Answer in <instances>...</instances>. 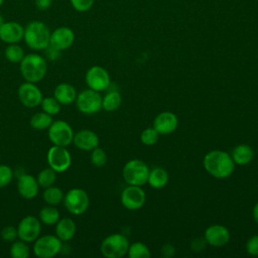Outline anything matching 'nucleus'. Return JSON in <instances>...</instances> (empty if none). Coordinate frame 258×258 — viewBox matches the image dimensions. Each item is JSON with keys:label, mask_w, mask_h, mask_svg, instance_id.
I'll return each instance as SVG.
<instances>
[{"label": "nucleus", "mask_w": 258, "mask_h": 258, "mask_svg": "<svg viewBox=\"0 0 258 258\" xmlns=\"http://www.w3.org/2000/svg\"><path fill=\"white\" fill-rule=\"evenodd\" d=\"M47 163L56 173L68 170L72 164V156L67 147L53 145L51 146L46 155Z\"/></svg>", "instance_id": "nucleus-10"}, {"label": "nucleus", "mask_w": 258, "mask_h": 258, "mask_svg": "<svg viewBox=\"0 0 258 258\" xmlns=\"http://www.w3.org/2000/svg\"><path fill=\"white\" fill-rule=\"evenodd\" d=\"M50 30L41 21H31L24 28L23 39L27 46L33 50H44L49 46Z\"/></svg>", "instance_id": "nucleus-3"}, {"label": "nucleus", "mask_w": 258, "mask_h": 258, "mask_svg": "<svg viewBox=\"0 0 258 258\" xmlns=\"http://www.w3.org/2000/svg\"><path fill=\"white\" fill-rule=\"evenodd\" d=\"M74 131L71 125L63 120H56L48 128V138L53 145L69 146L74 139Z\"/></svg>", "instance_id": "nucleus-9"}, {"label": "nucleus", "mask_w": 258, "mask_h": 258, "mask_svg": "<svg viewBox=\"0 0 258 258\" xmlns=\"http://www.w3.org/2000/svg\"><path fill=\"white\" fill-rule=\"evenodd\" d=\"M175 249L172 245L170 244H165L162 248H161V255L163 257H171L174 255Z\"/></svg>", "instance_id": "nucleus-43"}, {"label": "nucleus", "mask_w": 258, "mask_h": 258, "mask_svg": "<svg viewBox=\"0 0 258 258\" xmlns=\"http://www.w3.org/2000/svg\"><path fill=\"white\" fill-rule=\"evenodd\" d=\"M53 122L52 116L45 112H38L32 115L30 118V126L35 130H45L48 129L51 123Z\"/></svg>", "instance_id": "nucleus-26"}, {"label": "nucleus", "mask_w": 258, "mask_h": 258, "mask_svg": "<svg viewBox=\"0 0 258 258\" xmlns=\"http://www.w3.org/2000/svg\"><path fill=\"white\" fill-rule=\"evenodd\" d=\"M40 106L43 112L51 116L58 114L60 111V104L57 102V100L54 97L43 98L40 103Z\"/></svg>", "instance_id": "nucleus-33"}, {"label": "nucleus", "mask_w": 258, "mask_h": 258, "mask_svg": "<svg viewBox=\"0 0 258 258\" xmlns=\"http://www.w3.org/2000/svg\"><path fill=\"white\" fill-rule=\"evenodd\" d=\"M41 222L33 216H26L21 219L17 226L18 238L26 243L34 242L40 235Z\"/></svg>", "instance_id": "nucleus-11"}, {"label": "nucleus", "mask_w": 258, "mask_h": 258, "mask_svg": "<svg viewBox=\"0 0 258 258\" xmlns=\"http://www.w3.org/2000/svg\"><path fill=\"white\" fill-rule=\"evenodd\" d=\"M0 236L2 238L3 241L5 242H13L16 240V238L18 237V233H17V228L13 227V226H5L0 233Z\"/></svg>", "instance_id": "nucleus-37"}, {"label": "nucleus", "mask_w": 258, "mask_h": 258, "mask_svg": "<svg viewBox=\"0 0 258 258\" xmlns=\"http://www.w3.org/2000/svg\"><path fill=\"white\" fill-rule=\"evenodd\" d=\"M18 97L21 104L26 108L38 107L43 99L40 89L30 82H25L19 86Z\"/></svg>", "instance_id": "nucleus-13"}, {"label": "nucleus", "mask_w": 258, "mask_h": 258, "mask_svg": "<svg viewBox=\"0 0 258 258\" xmlns=\"http://www.w3.org/2000/svg\"><path fill=\"white\" fill-rule=\"evenodd\" d=\"M91 162L97 167H102L107 162V154L104 149L96 147L92 150L91 153Z\"/></svg>", "instance_id": "nucleus-35"}, {"label": "nucleus", "mask_w": 258, "mask_h": 258, "mask_svg": "<svg viewBox=\"0 0 258 258\" xmlns=\"http://www.w3.org/2000/svg\"><path fill=\"white\" fill-rule=\"evenodd\" d=\"M128 239L122 234H112L101 243V253L106 258H121L127 254L129 248Z\"/></svg>", "instance_id": "nucleus-5"}, {"label": "nucleus", "mask_w": 258, "mask_h": 258, "mask_svg": "<svg viewBox=\"0 0 258 258\" xmlns=\"http://www.w3.org/2000/svg\"><path fill=\"white\" fill-rule=\"evenodd\" d=\"M4 55L8 61L14 62V63H17V62L20 63V61L22 60L25 54H24L23 48L20 45H18L17 43H11L5 48Z\"/></svg>", "instance_id": "nucleus-29"}, {"label": "nucleus", "mask_w": 258, "mask_h": 258, "mask_svg": "<svg viewBox=\"0 0 258 258\" xmlns=\"http://www.w3.org/2000/svg\"><path fill=\"white\" fill-rule=\"evenodd\" d=\"M34 4L38 10L45 11L51 6L52 0H34Z\"/></svg>", "instance_id": "nucleus-41"}, {"label": "nucleus", "mask_w": 258, "mask_h": 258, "mask_svg": "<svg viewBox=\"0 0 258 258\" xmlns=\"http://www.w3.org/2000/svg\"><path fill=\"white\" fill-rule=\"evenodd\" d=\"M63 197L62 190L57 186L50 185L43 191V200L49 206L59 205L63 201Z\"/></svg>", "instance_id": "nucleus-28"}, {"label": "nucleus", "mask_w": 258, "mask_h": 258, "mask_svg": "<svg viewBox=\"0 0 258 258\" xmlns=\"http://www.w3.org/2000/svg\"><path fill=\"white\" fill-rule=\"evenodd\" d=\"M203 164L212 176L219 179L229 177L235 169V163L231 155L223 150L208 152L204 157Z\"/></svg>", "instance_id": "nucleus-1"}, {"label": "nucleus", "mask_w": 258, "mask_h": 258, "mask_svg": "<svg viewBox=\"0 0 258 258\" xmlns=\"http://www.w3.org/2000/svg\"><path fill=\"white\" fill-rule=\"evenodd\" d=\"M168 181V174L162 167H154L149 170L147 182L153 188L159 189L166 185Z\"/></svg>", "instance_id": "nucleus-24"}, {"label": "nucleus", "mask_w": 258, "mask_h": 258, "mask_svg": "<svg viewBox=\"0 0 258 258\" xmlns=\"http://www.w3.org/2000/svg\"><path fill=\"white\" fill-rule=\"evenodd\" d=\"M71 4L75 10L86 12L93 6L94 0H71Z\"/></svg>", "instance_id": "nucleus-38"}, {"label": "nucleus", "mask_w": 258, "mask_h": 258, "mask_svg": "<svg viewBox=\"0 0 258 258\" xmlns=\"http://www.w3.org/2000/svg\"><path fill=\"white\" fill-rule=\"evenodd\" d=\"M123 178L129 185L141 186L147 182L149 168L140 159H131L123 167Z\"/></svg>", "instance_id": "nucleus-4"}, {"label": "nucleus", "mask_w": 258, "mask_h": 258, "mask_svg": "<svg viewBox=\"0 0 258 258\" xmlns=\"http://www.w3.org/2000/svg\"><path fill=\"white\" fill-rule=\"evenodd\" d=\"M55 236L61 241H70L76 234V223L70 218H62L55 224Z\"/></svg>", "instance_id": "nucleus-22"}, {"label": "nucleus", "mask_w": 258, "mask_h": 258, "mask_svg": "<svg viewBox=\"0 0 258 258\" xmlns=\"http://www.w3.org/2000/svg\"><path fill=\"white\" fill-rule=\"evenodd\" d=\"M40 222L47 226H52L57 223L59 220V212L54 208V206L43 207L39 212Z\"/></svg>", "instance_id": "nucleus-27"}, {"label": "nucleus", "mask_w": 258, "mask_h": 258, "mask_svg": "<svg viewBox=\"0 0 258 258\" xmlns=\"http://www.w3.org/2000/svg\"><path fill=\"white\" fill-rule=\"evenodd\" d=\"M87 86L97 92L105 91L110 86L109 73L100 66H94L90 68L85 76Z\"/></svg>", "instance_id": "nucleus-12"}, {"label": "nucleus", "mask_w": 258, "mask_h": 258, "mask_svg": "<svg viewBox=\"0 0 258 258\" xmlns=\"http://www.w3.org/2000/svg\"><path fill=\"white\" fill-rule=\"evenodd\" d=\"M63 204L69 213L75 216L83 215L90 206L88 194L79 187L70 189L63 197Z\"/></svg>", "instance_id": "nucleus-6"}, {"label": "nucleus", "mask_w": 258, "mask_h": 258, "mask_svg": "<svg viewBox=\"0 0 258 258\" xmlns=\"http://www.w3.org/2000/svg\"><path fill=\"white\" fill-rule=\"evenodd\" d=\"M3 2H4V0H0V7L2 6V4H3Z\"/></svg>", "instance_id": "nucleus-46"}, {"label": "nucleus", "mask_w": 258, "mask_h": 258, "mask_svg": "<svg viewBox=\"0 0 258 258\" xmlns=\"http://www.w3.org/2000/svg\"><path fill=\"white\" fill-rule=\"evenodd\" d=\"M17 190L25 200L34 199L39 190V184L34 176L24 173L18 177Z\"/></svg>", "instance_id": "nucleus-19"}, {"label": "nucleus", "mask_w": 258, "mask_h": 258, "mask_svg": "<svg viewBox=\"0 0 258 258\" xmlns=\"http://www.w3.org/2000/svg\"><path fill=\"white\" fill-rule=\"evenodd\" d=\"M158 137H159V133L153 127H151V128L149 127L142 131L140 140L144 145L151 146V145H154L158 141Z\"/></svg>", "instance_id": "nucleus-34"}, {"label": "nucleus", "mask_w": 258, "mask_h": 258, "mask_svg": "<svg viewBox=\"0 0 258 258\" xmlns=\"http://www.w3.org/2000/svg\"><path fill=\"white\" fill-rule=\"evenodd\" d=\"M77 91L74 86L67 83L58 84L53 90V97L60 105H70L76 101Z\"/></svg>", "instance_id": "nucleus-21"}, {"label": "nucleus", "mask_w": 258, "mask_h": 258, "mask_svg": "<svg viewBox=\"0 0 258 258\" xmlns=\"http://www.w3.org/2000/svg\"><path fill=\"white\" fill-rule=\"evenodd\" d=\"M231 157L235 164L246 165L253 160L254 151L247 144H239L232 150Z\"/></svg>", "instance_id": "nucleus-23"}, {"label": "nucleus", "mask_w": 258, "mask_h": 258, "mask_svg": "<svg viewBox=\"0 0 258 258\" xmlns=\"http://www.w3.org/2000/svg\"><path fill=\"white\" fill-rule=\"evenodd\" d=\"M230 231L223 225L215 224L205 231L206 242L214 247H222L230 241Z\"/></svg>", "instance_id": "nucleus-16"}, {"label": "nucleus", "mask_w": 258, "mask_h": 258, "mask_svg": "<svg viewBox=\"0 0 258 258\" xmlns=\"http://www.w3.org/2000/svg\"><path fill=\"white\" fill-rule=\"evenodd\" d=\"M252 216H253V219L254 221L258 224V203L254 206L253 208V211H252Z\"/></svg>", "instance_id": "nucleus-44"}, {"label": "nucleus", "mask_w": 258, "mask_h": 258, "mask_svg": "<svg viewBox=\"0 0 258 258\" xmlns=\"http://www.w3.org/2000/svg\"><path fill=\"white\" fill-rule=\"evenodd\" d=\"M206 244H207V242L205 239H195V240H192L190 247L195 252H199V251H202L205 249Z\"/></svg>", "instance_id": "nucleus-40"}, {"label": "nucleus", "mask_w": 258, "mask_h": 258, "mask_svg": "<svg viewBox=\"0 0 258 258\" xmlns=\"http://www.w3.org/2000/svg\"><path fill=\"white\" fill-rule=\"evenodd\" d=\"M13 178V171L10 166L1 164L0 165V188L7 186Z\"/></svg>", "instance_id": "nucleus-36"}, {"label": "nucleus", "mask_w": 258, "mask_h": 258, "mask_svg": "<svg viewBox=\"0 0 258 258\" xmlns=\"http://www.w3.org/2000/svg\"><path fill=\"white\" fill-rule=\"evenodd\" d=\"M75 102L78 110L86 115L96 114L102 109V96L100 92L90 88L78 94Z\"/></svg>", "instance_id": "nucleus-7"}, {"label": "nucleus", "mask_w": 258, "mask_h": 258, "mask_svg": "<svg viewBox=\"0 0 258 258\" xmlns=\"http://www.w3.org/2000/svg\"><path fill=\"white\" fill-rule=\"evenodd\" d=\"M10 255L12 258H28L30 250L27 243L22 240L13 241L10 247Z\"/></svg>", "instance_id": "nucleus-31"}, {"label": "nucleus", "mask_w": 258, "mask_h": 258, "mask_svg": "<svg viewBox=\"0 0 258 258\" xmlns=\"http://www.w3.org/2000/svg\"><path fill=\"white\" fill-rule=\"evenodd\" d=\"M62 248V242L55 235H44L34 241L33 253L39 258H52Z\"/></svg>", "instance_id": "nucleus-8"}, {"label": "nucleus", "mask_w": 258, "mask_h": 258, "mask_svg": "<svg viewBox=\"0 0 258 258\" xmlns=\"http://www.w3.org/2000/svg\"><path fill=\"white\" fill-rule=\"evenodd\" d=\"M4 22H5V21H4V18H3V16L0 14V27L3 25Z\"/></svg>", "instance_id": "nucleus-45"}, {"label": "nucleus", "mask_w": 258, "mask_h": 258, "mask_svg": "<svg viewBox=\"0 0 258 258\" xmlns=\"http://www.w3.org/2000/svg\"><path fill=\"white\" fill-rule=\"evenodd\" d=\"M146 196L141 186L129 185L121 194V204L130 211H135L143 207Z\"/></svg>", "instance_id": "nucleus-14"}, {"label": "nucleus", "mask_w": 258, "mask_h": 258, "mask_svg": "<svg viewBox=\"0 0 258 258\" xmlns=\"http://www.w3.org/2000/svg\"><path fill=\"white\" fill-rule=\"evenodd\" d=\"M44 51H45V54H46L47 58L50 59V60H54V59L58 58V56H59V54H60V51H59V50L53 48V47L50 46V45L47 46V47L44 49Z\"/></svg>", "instance_id": "nucleus-42"}, {"label": "nucleus", "mask_w": 258, "mask_h": 258, "mask_svg": "<svg viewBox=\"0 0 258 258\" xmlns=\"http://www.w3.org/2000/svg\"><path fill=\"white\" fill-rule=\"evenodd\" d=\"M73 142L75 146L84 151H92L99 145L98 135L89 129H83L78 131L74 135Z\"/></svg>", "instance_id": "nucleus-20"}, {"label": "nucleus", "mask_w": 258, "mask_h": 258, "mask_svg": "<svg viewBox=\"0 0 258 258\" xmlns=\"http://www.w3.org/2000/svg\"><path fill=\"white\" fill-rule=\"evenodd\" d=\"M246 251L249 255L258 256V235L252 236L246 243Z\"/></svg>", "instance_id": "nucleus-39"}, {"label": "nucleus", "mask_w": 258, "mask_h": 258, "mask_svg": "<svg viewBox=\"0 0 258 258\" xmlns=\"http://www.w3.org/2000/svg\"><path fill=\"white\" fill-rule=\"evenodd\" d=\"M46 72L47 62L37 53L26 54L20 61V73L26 82L36 84L45 77Z\"/></svg>", "instance_id": "nucleus-2"}, {"label": "nucleus", "mask_w": 258, "mask_h": 258, "mask_svg": "<svg viewBox=\"0 0 258 258\" xmlns=\"http://www.w3.org/2000/svg\"><path fill=\"white\" fill-rule=\"evenodd\" d=\"M36 180L39 184L40 187H48L50 185H53V183L56 180V172L48 167V168H43L42 170H40L37 174Z\"/></svg>", "instance_id": "nucleus-30"}, {"label": "nucleus", "mask_w": 258, "mask_h": 258, "mask_svg": "<svg viewBox=\"0 0 258 258\" xmlns=\"http://www.w3.org/2000/svg\"><path fill=\"white\" fill-rule=\"evenodd\" d=\"M122 103L121 94L117 91H111L102 97V108L105 111L113 112L117 110Z\"/></svg>", "instance_id": "nucleus-25"}, {"label": "nucleus", "mask_w": 258, "mask_h": 258, "mask_svg": "<svg viewBox=\"0 0 258 258\" xmlns=\"http://www.w3.org/2000/svg\"><path fill=\"white\" fill-rule=\"evenodd\" d=\"M127 254L130 258H149L151 255L148 247L141 242H135L129 245Z\"/></svg>", "instance_id": "nucleus-32"}, {"label": "nucleus", "mask_w": 258, "mask_h": 258, "mask_svg": "<svg viewBox=\"0 0 258 258\" xmlns=\"http://www.w3.org/2000/svg\"><path fill=\"white\" fill-rule=\"evenodd\" d=\"M23 36L24 27L18 22H4L0 27V39L5 43H18L23 39Z\"/></svg>", "instance_id": "nucleus-17"}, {"label": "nucleus", "mask_w": 258, "mask_h": 258, "mask_svg": "<svg viewBox=\"0 0 258 258\" xmlns=\"http://www.w3.org/2000/svg\"><path fill=\"white\" fill-rule=\"evenodd\" d=\"M74 41L75 33L70 27L61 26L50 33L49 45L59 51L69 49L74 44Z\"/></svg>", "instance_id": "nucleus-15"}, {"label": "nucleus", "mask_w": 258, "mask_h": 258, "mask_svg": "<svg viewBox=\"0 0 258 258\" xmlns=\"http://www.w3.org/2000/svg\"><path fill=\"white\" fill-rule=\"evenodd\" d=\"M177 124H178V120L175 114L169 111H165V112L159 113L155 117L153 121V128L159 134L166 135V134L172 133L176 129Z\"/></svg>", "instance_id": "nucleus-18"}]
</instances>
